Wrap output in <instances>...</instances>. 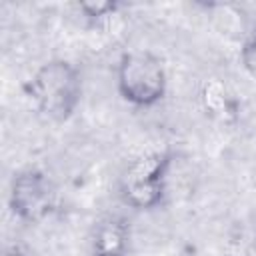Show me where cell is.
<instances>
[{
	"mask_svg": "<svg viewBox=\"0 0 256 256\" xmlns=\"http://www.w3.org/2000/svg\"><path fill=\"white\" fill-rule=\"evenodd\" d=\"M34 108L52 122L72 118L82 100V76L76 64L66 58H52L40 64L22 84Z\"/></svg>",
	"mask_w": 256,
	"mask_h": 256,
	"instance_id": "obj_1",
	"label": "cell"
},
{
	"mask_svg": "<svg viewBox=\"0 0 256 256\" xmlns=\"http://www.w3.org/2000/svg\"><path fill=\"white\" fill-rule=\"evenodd\" d=\"M116 90L134 108H152L168 92L164 60L150 50H128L116 64Z\"/></svg>",
	"mask_w": 256,
	"mask_h": 256,
	"instance_id": "obj_2",
	"label": "cell"
},
{
	"mask_svg": "<svg viewBox=\"0 0 256 256\" xmlns=\"http://www.w3.org/2000/svg\"><path fill=\"white\" fill-rule=\"evenodd\" d=\"M172 152H148L132 160L120 176V200L132 210H156L166 202Z\"/></svg>",
	"mask_w": 256,
	"mask_h": 256,
	"instance_id": "obj_3",
	"label": "cell"
},
{
	"mask_svg": "<svg viewBox=\"0 0 256 256\" xmlns=\"http://www.w3.org/2000/svg\"><path fill=\"white\" fill-rule=\"evenodd\" d=\"M56 186L44 170L24 168L12 176L8 188V208L18 220L38 224L56 210Z\"/></svg>",
	"mask_w": 256,
	"mask_h": 256,
	"instance_id": "obj_4",
	"label": "cell"
},
{
	"mask_svg": "<svg viewBox=\"0 0 256 256\" xmlns=\"http://www.w3.org/2000/svg\"><path fill=\"white\" fill-rule=\"evenodd\" d=\"M198 100L206 116L220 124H232L238 118V100L220 78H208L198 90Z\"/></svg>",
	"mask_w": 256,
	"mask_h": 256,
	"instance_id": "obj_5",
	"label": "cell"
},
{
	"mask_svg": "<svg viewBox=\"0 0 256 256\" xmlns=\"http://www.w3.org/2000/svg\"><path fill=\"white\" fill-rule=\"evenodd\" d=\"M130 226L122 216H108L94 228L92 254L94 256H128Z\"/></svg>",
	"mask_w": 256,
	"mask_h": 256,
	"instance_id": "obj_6",
	"label": "cell"
},
{
	"mask_svg": "<svg viewBox=\"0 0 256 256\" xmlns=\"http://www.w3.org/2000/svg\"><path fill=\"white\" fill-rule=\"evenodd\" d=\"M200 8L214 22L224 24V30L232 28L234 32H240L242 40L248 36L250 30H246V12H244V8H240L236 4H230V2H202Z\"/></svg>",
	"mask_w": 256,
	"mask_h": 256,
	"instance_id": "obj_7",
	"label": "cell"
},
{
	"mask_svg": "<svg viewBox=\"0 0 256 256\" xmlns=\"http://www.w3.org/2000/svg\"><path fill=\"white\" fill-rule=\"evenodd\" d=\"M74 8L82 16V20H86V24L98 26L114 18L124 8V4L118 0H82V2H76Z\"/></svg>",
	"mask_w": 256,
	"mask_h": 256,
	"instance_id": "obj_8",
	"label": "cell"
},
{
	"mask_svg": "<svg viewBox=\"0 0 256 256\" xmlns=\"http://www.w3.org/2000/svg\"><path fill=\"white\" fill-rule=\"evenodd\" d=\"M240 64L256 80V26L242 40V46H240Z\"/></svg>",
	"mask_w": 256,
	"mask_h": 256,
	"instance_id": "obj_9",
	"label": "cell"
},
{
	"mask_svg": "<svg viewBox=\"0 0 256 256\" xmlns=\"http://www.w3.org/2000/svg\"><path fill=\"white\" fill-rule=\"evenodd\" d=\"M2 256H26V254H24V250L20 246H8Z\"/></svg>",
	"mask_w": 256,
	"mask_h": 256,
	"instance_id": "obj_10",
	"label": "cell"
},
{
	"mask_svg": "<svg viewBox=\"0 0 256 256\" xmlns=\"http://www.w3.org/2000/svg\"><path fill=\"white\" fill-rule=\"evenodd\" d=\"M92 256H94V254H92Z\"/></svg>",
	"mask_w": 256,
	"mask_h": 256,
	"instance_id": "obj_11",
	"label": "cell"
}]
</instances>
